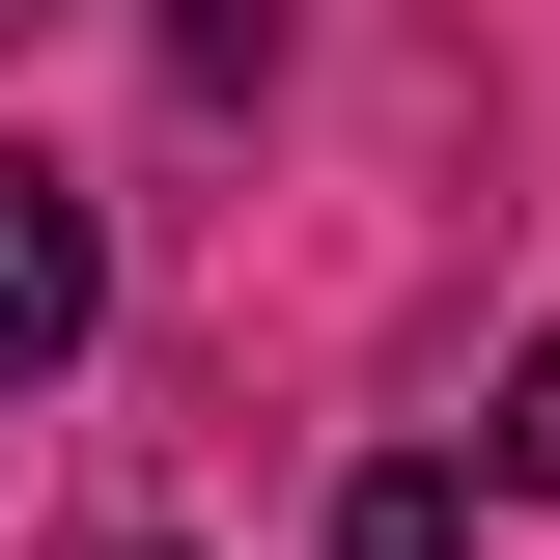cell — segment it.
I'll list each match as a JSON object with an SVG mask.
<instances>
[{
	"instance_id": "1",
	"label": "cell",
	"mask_w": 560,
	"mask_h": 560,
	"mask_svg": "<svg viewBox=\"0 0 560 560\" xmlns=\"http://www.w3.org/2000/svg\"><path fill=\"white\" fill-rule=\"evenodd\" d=\"M84 337H113V224H84V197H57V168H28V140H0V420L57 393V364H84Z\"/></svg>"
},
{
	"instance_id": "2",
	"label": "cell",
	"mask_w": 560,
	"mask_h": 560,
	"mask_svg": "<svg viewBox=\"0 0 560 560\" xmlns=\"http://www.w3.org/2000/svg\"><path fill=\"white\" fill-rule=\"evenodd\" d=\"M337 560H477V477H448V448H393V477H337Z\"/></svg>"
},
{
	"instance_id": "3",
	"label": "cell",
	"mask_w": 560,
	"mask_h": 560,
	"mask_svg": "<svg viewBox=\"0 0 560 560\" xmlns=\"http://www.w3.org/2000/svg\"><path fill=\"white\" fill-rule=\"evenodd\" d=\"M477 477H504V504H560V337H533V364L477 393Z\"/></svg>"
},
{
	"instance_id": "4",
	"label": "cell",
	"mask_w": 560,
	"mask_h": 560,
	"mask_svg": "<svg viewBox=\"0 0 560 560\" xmlns=\"http://www.w3.org/2000/svg\"><path fill=\"white\" fill-rule=\"evenodd\" d=\"M57 560H168V533H140V504H113V533H57Z\"/></svg>"
}]
</instances>
